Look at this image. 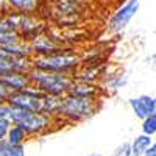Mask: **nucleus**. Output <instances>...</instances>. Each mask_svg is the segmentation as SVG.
<instances>
[{
  "mask_svg": "<svg viewBox=\"0 0 156 156\" xmlns=\"http://www.w3.org/2000/svg\"><path fill=\"white\" fill-rule=\"evenodd\" d=\"M81 64V56L72 48H56L48 55L36 56L31 61V67L45 72H58V73H75L76 67Z\"/></svg>",
  "mask_w": 156,
  "mask_h": 156,
  "instance_id": "obj_1",
  "label": "nucleus"
},
{
  "mask_svg": "<svg viewBox=\"0 0 156 156\" xmlns=\"http://www.w3.org/2000/svg\"><path fill=\"white\" fill-rule=\"evenodd\" d=\"M98 109V98L90 97H80L73 94H66L61 97L58 120L75 123L90 119Z\"/></svg>",
  "mask_w": 156,
  "mask_h": 156,
  "instance_id": "obj_2",
  "label": "nucleus"
},
{
  "mask_svg": "<svg viewBox=\"0 0 156 156\" xmlns=\"http://www.w3.org/2000/svg\"><path fill=\"white\" fill-rule=\"evenodd\" d=\"M8 117L12 122V125L20 126L28 134V137L50 133L53 125L58 120L55 117L47 115L45 112H36V111H27V109H17V108H11Z\"/></svg>",
  "mask_w": 156,
  "mask_h": 156,
  "instance_id": "obj_3",
  "label": "nucleus"
},
{
  "mask_svg": "<svg viewBox=\"0 0 156 156\" xmlns=\"http://www.w3.org/2000/svg\"><path fill=\"white\" fill-rule=\"evenodd\" d=\"M28 75H30L33 87L41 90L45 95H53V97H62V95L69 94L72 83H73V76H70L69 73L31 69Z\"/></svg>",
  "mask_w": 156,
  "mask_h": 156,
  "instance_id": "obj_4",
  "label": "nucleus"
},
{
  "mask_svg": "<svg viewBox=\"0 0 156 156\" xmlns=\"http://www.w3.org/2000/svg\"><path fill=\"white\" fill-rule=\"evenodd\" d=\"M44 97H45V94H42L41 90H37L36 87L30 86V87H27V89L11 92V95L8 97L6 103H8L11 108L42 112Z\"/></svg>",
  "mask_w": 156,
  "mask_h": 156,
  "instance_id": "obj_5",
  "label": "nucleus"
},
{
  "mask_svg": "<svg viewBox=\"0 0 156 156\" xmlns=\"http://www.w3.org/2000/svg\"><path fill=\"white\" fill-rule=\"evenodd\" d=\"M139 6H140L139 0H128V2H125V3L111 16L109 23H108L109 31L119 33V31H122L123 28H126V25L131 22V19L136 16V12L139 11Z\"/></svg>",
  "mask_w": 156,
  "mask_h": 156,
  "instance_id": "obj_6",
  "label": "nucleus"
},
{
  "mask_svg": "<svg viewBox=\"0 0 156 156\" xmlns=\"http://www.w3.org/2000/svg\"><path fill=\"white\" fill-rule=\"evenodd\" d=\"M31 69L30 58H16L0 50V78L16 72H30Z\"/></svg>",
  "mask_w": 156,
  "mask_h": 156,
  "instance_id": "obj_7",
  "label": "nucleus"
},
{
  "mask_svg": "<svg viewBox=\"0 0 156 156\" xmlns=\"http://www.w3.org/2000/svg\"><path fill=\"white\" fill-rule=\"evenodd\" d=\"M129 106H131L133 112L136 114V117L144 120L147 115L156 112V103H154V98L150 97V95H137V97H133L129 98Z\"/></svg>",
  "mask_w": 156,
  "mask_h": 156,
  "instance_id": "obj_8",
  "label": "nucleus"
},
{
  "mask_svg": "<svg viewBox=\"0 0 156 156\" xmlns=\"http://www.w3.org/2000/svg\"><path fill=\"white\" fill-rule=\"evenodd\" d=\"M2 81L11 92H16V90H22V89H27L31 86V80H30V75L28 72H16V73H9L0 78Z\"/></svg>",
  "mask_w": 156,
  "mask_h": 156,
  "instance_id": "obj_9",
  "label": "nucleus"
},
{
  "mask_svg": "<svg viewBox=\"0 0 156 156\" xmlns=\"http://www.w3.org/2000/svg\"><path fill=\"white\" fill-rule=\"evenodd\" d=\"M101 92V89L98 86H95L94 83H89V81H76L73 80L72 87L69 90V94L73 95H80V97H90V98H98Z\"/></svg>",
  "mask_w": 156,
  "mask_h": 156,
  "instance_id": "obj_10",
  "label": "nucleus"
},
{
  "mask_svg": "<svg viewBox=\"0 0 156 156\" xmlns=\"http://www.w3.org/2000/svg\"><path fill=\"white\" fill-rule=\"evenodd\" d=\"M80 2L78 0H58L56 3V12L62 16V22L75 20V16L80 14Z\"/></svg>",
  "mask_w": 156,
  "mask_h": 156,
  "instance_id": "obj_11",
  "label": "nucleus"
},
{
  "mask_svg": "<svg viewBox=\"0 0 156 156\" xmlns=\"http://www.w3.org/2000/svg\"><path fill=\"white\" fill-rule=\"evenodd\" d=\"M9 11L20 12V14H33L37 11L41 0H6Z\"/></svg>",
  "mask_w": 156,
  "mask_h": 156,
  "instance_id": "obj_12",
  "label": "nucleus"
},
{
  "mask_svg": "<svg viewBox=\"0 0 156 156\" xmlns=\"http://www.w3.org/2000/svg\"><path fill=\"white\" fill-rule=\"evenodd\" d=\"M151 136L147 134H139L137 137H134V140L131 142V153L133 154H145V151L148 150V147L151 145Z\"/></svg>",
  "mask_w": 156,
  "mask_h": 156,
  "instance_id": "obj_13",
  "label": "nucleus"
},
{
  "mask_svg": "<svg viewBox=\"0 0 156 156\" xmlns=\"http://www.w3.org/2000/svg\"><path fill=\"white\" fill-rule=\"evenodd\" d=\"M28 139V134L23 131V129L17 125H11L9 131L6 134V140L11 142L12 145H23Z\"/></svg>",
  "mask_w": 156,
  "mask_h": 156,
  "instance_id": "obj_14",
  "label": "nucleus"
},
{
  "mask_svg": "<svg viewBox=\"0 0 156 156\" xmlns=\"http://www.w3.org/2000/svg\"><path fill=\"white\" fill-rule=\"evenodd\" d=\"M0 156H25L23 145H12L6 139L0 140Z\"/></svg>",
  "mask_w": 156,
  "mask_h": 156,
  "instance_id": "obj_15",
  "label": "nucleus"
},
{
  "mask_svg": "<svg viewBox=\"0 0 156 156\" xmlns=\"http://www.w3.org/2000/svg\"><path fill=\"white\" fill-rule=\"evenodd\" d=\"M142 133L147 136H153L156 134V112L147 115L144 120H142Z\"/></svg>",
  "mask_w": 156,
  "mask_h": 156,
  "instance_id": "obj_16",
  "label": "nucleus"
},
{
  "mask_svg": "<svg viewBox=\"0 0 156 156\" xmlns=\"http://www.w3.org/2000/svg\"><path fill=\"white\" fill-rule=\"evenodd\" d=\"M111 156H133V153H131V144L123 142V144H120L119 147L112 151Z\"/></svg>",
  "mask_w": 156,
  "mask_h": 156,
  "instance_id": "obj_17",
  "label": "nucleus"
},
{
  "mask_svg": "<svg viewBox=\"0 0 156 156\" xmlns=\"http://www.w3.org/2000/svg\"><path fill=\"white\" fill-rule=\"evenodd\" d=\"M11 125H12V122L9 120V117H2L0 119V140L6 139V134L9 131Z\"/></svg>",
  "mask_w": 156,
  "mask_h": 156,
  "instance_id": "obj_18",
  "label": "nucleus"
},
{
  "mask_svg": "<svg viewBox=\"0 0 156 156\" xmlns=\"http://www.w3.org/2000/svg\"><path fill=\"white\" fill-rule=\"evenodd\" d=\"M125 83H126V75H123V73H120V75H112V76H111V81H109V86H111L112 89H119V87H122Z\"/></svg>",
  "mask_w": 156,
  "mask_h": 156,
  "instance_id": "obj_19",
  "label": "nucleus"
},
{
  "mask_svg": "<svg viewBox=\"0 0 156 156\" xmlns=\"http://www.w3.org/2000/svg\"><path fill=\"white\" fill-rule=\"evenodd\" d=\"M11 95V90L0 81V101H5L6 103V100H8V97Z\"/></svg>",
  "mask_w": 156,
  "mask_h": 156,
  "instance_id": "obj_20",
  "label": "nucleus"
},
{
  "mask_svg": "<svg viewBox=\"0 0 156 156\" xmlns=\"http://www.w3.org/2000/svg\"><path fill=\"white\" fill-rule=\"evenodd\" d=\"M9 109H11V106L8 105V103H0V119L2 117H8V114H9Z\"/></svg>",
  "mask_w": 156,
  "mask_h": 156,
  "instance_id": "obj_21",
  "label": "nucleus"
},
{
  "mask_svg": "<svg viewBox=\"0 0 156 156\" xmlns=\"http://www.w3.org/2000/svg\"><path fill=\"white\" fill-rule=\"evenodd\" d=\"M145 156H156V140L151 142V145H150L148 150L145 151Z\"/></svg>",
  "mask_w": 156,
  "mask_h": 156,
  "instance_id": "obj_22",
  "label": "nucleus"
},
{
  "mask_svg": "<svg viewBox=\"0 0 156 156\" xmlns=\"http://www.w3.org/2000/svg\"><path fill=\"white\" fill-rule=\"evenodd\" d=\"M86 156H101V154H98V153H90V154H86Z\"/></svg>",
  "mask_w": 156,
  "mask_h": 156,
  "instance_id": "obj_23",
  "label": "nucleus"
},
{
  "mask_svg": "<svg viewBox=\"0 0 156 156\" xmlns=\"http://www.w3.org/2000/svg\"><path fill=\"white\" fill-rule=\"evenodd\" d=\"M133 156H145V154H133Z\"/></svg>",
  "mask_w": 156,
  "mask_h": 156,
  "instance_id": "obj_24",
  "label": "nucleus"
},
{
  "mask_svg": "<svg viewBox=\"0 0 156 156\" xmlns=\"http://www.w3.org/2000/svg\"><path fill=\"white\" fill-rule=\"evenodd\" d=\"M153 98H154V103H156V97H153Z\"/></svg>",
  "mask_w": 156,
  "mask_h": 156,
  "instance_id": "obj_25",
  "label": "nucleus"
}]
</instances>
